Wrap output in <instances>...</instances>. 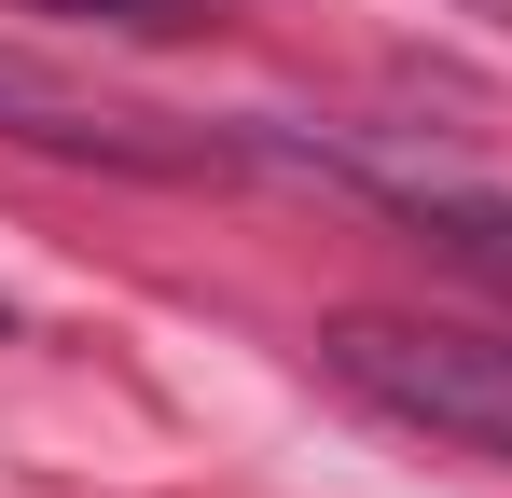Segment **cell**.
I'll list each match as a JSON object with an SVG mask.
<instances>
[{"instance_id":"1","label":"cell","mask_w":512,"mask_h":498,"mask_svg":"<svg viewBox=\"0 0 512 498\" xmlns=\"http://www.w3.org/2000/svg\"><path fill=\"white\" fill-rule=\"evenodd\" d=\"M319 374H333L346 402L402 415L429 443H471V457H499L512 471V332L485 319H319Z\"/></svg>"},{"instance_id":"2","label":"cell","mask_w":512,"mask_h":498,"mask_svg":"<svg viewBox=\"0 0 512 498\" xmlns=\"http://www.w3.org/2000/svg\"><path fill=\"white\" fill-rule=\"evenodd\" d=\"M0 139H42V153H84V166H236L250 139H167L153 111H125V97H84V83L28 70V56H0Z\"/></svg>"},{"instance_id":"3","label":"cell","mask_w":512,"mask_h":498,"mask_svg":"<svg viewBox=\"0 0 512 498\" xmlns=\"http://www.w3.org/2000/svg\"><path fill=\"white\" fill-rule=\"evenodd\" d=\"M28 14H97V28H208L222 0H28Z\"/></svg>"}]
</instances>
